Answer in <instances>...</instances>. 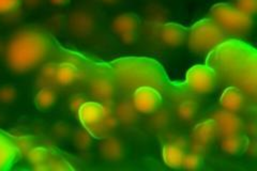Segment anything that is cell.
I'll list each match as a JSON object with an SVG mask.
<instances>
[{
    "label": "cell",
    "instance_id": "obj_1",
    "mask_svg": "<svg viewBox=\"0 0 257 171\" xmlns=\"http://www.w3.org/2000/svg\"><path fill=\"white\" fill-rule=\"evenodd\" d=\"M207 66L227 87H236L244 95L257 92V54L255 48L239 40L224 41L209 53Z\"/></svg>",
    "mask_w": 257,
    "mask_h": 171
},
{
    "label": "cell",
    "instance_id": "obj_2",
    "mask_svg": "<svg viewBox=\"0 0 257 171\" xmlns=\"http://www.w3.org/2000/svg\"><path fill=\"white\" fill-rule=\"evenodd\" d=\"M52 50V40L44 32L24 30L9 41L6 50L7 64L14 73L23 74L41 66Z\"/></svg>",
    "mask_w": 257,
    "mask_h": 171
},
{
    "label": "cell",
    "instance_id": "obj_3",
    "mask_svg": "<svg viewBox=\"0 0 257 171\" xmlns=\"http://www.w3.org/2000/svg\"><path fill=\"white\" fill-rule=\"evenodd\" d=\"M116 86L125 93H133L141 87L161 90L166 86V75L160 64L147 58H121L110 63Z\"/></svg>",
    "mask_w": 257,
    "mask_h": 171
},
{
    "label": "cell",
    "instance_id": "obj_4",
    "mask_svg": "<svg viewBox=\"0 0 257 171\" xmlns=\"http://www.w3.org/2000/svg\"><path fill=\"white\" fill-rule=\"evenodd\" d=\"M211 18L224 35L231 38L247 36L253 28V18L241 12L235 5L218 4L211 8Z\"/></svg>",
    "mask_w": 257,
    "mask_h": 171
},
{
    "label": "cell",
    "instance_id": "obj_5",
    "mask_svg": "<svg viewBox=\"0 0 257 171\" xmlns=\"http://www.w3.org/2000/svg\"><path fill=\"white\" fill-rule=\"evenodd\" d=\"M78 118L88 132L96 138L107 137L117 125V118L99 102H85L77 111Z\"/></svg>",
    "mask_w": 257,
    "mask_h": 171
},
{
    "label": "cell",
    "instance_id": "obj_6",
    "mask_svg": "<svg viewBox=\"0 0 257 171\" xmlns=\"http://www.w3.org/2000/svg\"><path fill=\"white\" fill-rule=\"evenodd\" d=\"M226 39L227 37L212 19H205L194 24L189 30L187 41L193 52L205 54L210 53Z\"/></svg>",
    "mask_w": 257,
    "mask_h": 171
},
{
    "label": "cell",
    "instance_id": "obj_7",
    "mask_svg": "<svg viewBox=\"0 0 257 171\" xmlns=\"http://www.w3.org/2000/svg\"><path fill=\"white\" fill-rule=\"evenodd\" d=\"M215 83V73L207 64H199V66L193 67L187 73L186 85L193 93H210L214 89Z\"/></svg>",
    "mask_w": 257,
    "mask_h": 171
},
{
    "label": "cell",
    "instance_id": "obj_8",
    "mask_svg": "<svg viewBox=\"0 0 257 171\" xmlns=\"http://www.w3.org/2000/svg\"><path fill=\"white\" fill-rule=\"evenodd\" d=\"M141 27L140 16L134 13H124L118 15L111 22V29L115 35L125 44H133Z\"/></svg>",
    "mask_w": 257,
    "mask_h": 171
},
{
    "label": "cell",
    "instance_id": "obj_9",
    "mask_svg": "<svg viewBox=\"0 0 257 171\" xmlns=\"http://www.w3.org/2000/svg\"><path fill=\"white\" fill-rule=\"evenodd\" d=\"M132 94V104L135 110L144 115L156 112L162 103V94L154 87H141Z\"/></svg>",
    "mask_w": 257,
    "mask_h": 171
},
{
    "label": "cell",
    "instance_id": "obj_10",
    "mask_svg": "<svg viewBox=\"0 0 257 171\" xmlns=\"http://www.w3.org/2000/svg\"><path fill=\"white\" fill-rule=\"evenodd\" d=\"M116 83L111 71H95L89 81V90L93 96L103 102L111 100L116 92Z\"/></svg>",
    "mask_w": 257,
    "mask_h": 171
},
{
    "label": "cell",
    "instance_id": "obj_11",
    "mask_svg": "<svg viewBox=\"0 0 257 171\" xmlns=\"http://www.w3.org/2000/svg\"><path fill=\"white\" fill-rule=\"evenodd\" d=\"M70 31L77 38H88L91 36L96 26L95 19L87 11H75L70 15L68 22Z\"/></svg>",
    "mask_w": 257,
    "mask_h": 171
},
{
    "label": "cell",
    "instance_id": "obj_12",
    "mask_svg": "<svg viewBox=\"0 0 257 171\" xmlns=\"http://www.w3.org/2000/svg\"><path fill=\"white\" fill-rule=\"evenodd\" d=\"M189 30L175 23H164L158 31V38L164 46L178 47L188 40Z\"/></svg>",
    "mask_w": 257,
    "mask_h": 171
},
{
    "label": "cell",
    "instance_id": "obj_13",
    "mask_svg": "<svg viewBox=\"0 0 257 171\" xmlns=\"http://www.w3.org/2000/svg\"><path fill=\"white\" fill-rule=\"evenodd\" d=\"M212 119L215 123L216 134L221 137L238 134L242 128V123H241V120L236 115V112L222 109L216 111Z\"/></svg>",
    "mask_w": 257,
    "mask_h": 171
},
{
    "label": "cell",
    "instance_id": "obj_14",
    "mask_svg": "<svg viewBox=\"0 0 257 171\" xmlns=\"http://www.w3.org/2000/svg\"><path fill=\"white\" fill-rule=\"evenodd\" d=\"M19 154V146L9 136L0 131V171L11 168Z\"/></svg>",
    "mask_w": 257,
    "mask_h": 171
},
{
    "label": "cell",
    "instance_id": "obj_15",
    "mask_svg": "<svg viewBox=\"0 0 257 171\" xmlns=\"http://www.w3.org/2000/svg\"><path fill=\"white\" fill-rule=\"evenodd\" d=\"M222 108L232 112H238L244 105V94L236 87H226L220 97Z\"/></svg>",
    "mask_w": 257,
    "mask_h": 171
},
{
    "label": "cell",
    "instance_id": "obj_16",
    "mask_svg": "<svg viewBox=\"0 0 257 171\" xmlns=\"http://www.w3.org/2000/svg\"><path fill=\"white\" fill-rule=\"evenodd\" d=\"M184 145L180 139L166 143L163 148V160L167 166L175 169L182 167V161L184 157Z\"/></svg>",
    "mask_w": 257,
    "mask_h": 171
},
{
    "label": "cell",
    "instance_id": "obj_17",
    "mask_svg": "<svg viewBox=\"0 0 257 171\" xmlns=\"http://www.w3.org/2000/svg\"><path fill=\"white\" fill-rule=\"evenodd\" d=\"M216 127L213 119H208L206 121L199 122L194 128H193L192 138L193 141H196L199 143H203L210 146L211 142L215 139L216 137Z\"/></svg>",
    "mask_w": 257,
    "mask_h": 171
},
{
    "label": "cell",
    "instance_id": "obj_18",
    "mask_svg": "<svg viewBox=\"0 0 257 171\" xmlns=\"http://www.w3.org/2000/svg\"><path fill=\"white\" fill-rule=\"evenodd\" d=\"M78 76L79 72L76 67L72 66L70 63H61L59 66H56L54 75V86H71L78 79Z\"/></svg>",
    "mask_w": 257,
    "mask_h": 171
},
{
    "label": "cell",
    "instance_id": "obj_19",
    "mask_svg": "<svg viewBox=\"0 0 257 171\" xmlns=\"http://www.w3.org/2000/svg\"><path fill=\"white\" fill-rule=\"evenodd\" d=\"M100 150L102 156L109 161H118L123 157L124 154L122 142L118 138L111 136L105 137L100 146Z\"/></svg>",
    "mask_w": 257,
    "mask_h": 171
},
{
    "label": "cell",
    "instance_id": "obj_20",
    "mask_svg": "<svg viewBox=\"0 0 257 171\" xmlns=\"http://www.w3.org/2000/svg\"><path fill=\"white\" fill-rule=\"evenodd\" d=\"M58 97V92L55 87H42L36 95V106L42 111L48 110L56 105Z\"/></svg>",
    "mask_w": 257,
    "mask_h": 171
},
{
    "label": "cell",
    "instance_id": "obj_21",
    "mask_svg": "<svg viewBox=\"0 0 257 171\" xmlns=\"http://www.w3.org/2000/svg\"><path fill=\"white\" fill-rule=\"evenodd\" d=\"M245 139L238 134H231L221 137V148L227 154H237L245 148Z\"/></svg>",
    "mask_w": 257,
    "mask_h": 171
},
{
    "label": "cell",
    "instance_id": "obj_22",
    "mask_svg": "<svg viewBox=\"0 0 257 171\" xmlns=\"http://www.w3.org/2000/svg\"><path fill=\"white\" fill-rule=\"evenodd\" d=\"M117 121L123 124H132L138 119V111L135 110L132 101H123L118 105L116 109Z\"/></svg>",
    "mask_w": 257,
    "mask_h": 171
},
{
    "label": "cell",
    "instance_id": "obj_23",
    "mask_svg": "<svg viewBox=\"0 0 257 171\" xmlns=\"http://www.w3.org/2000/svg\"><path fill=\"white\" fill-rule=\"evenodd\" d=\"M177 116L183 121L194 120L198 113V105L195 101L186 100L182 101L177 106Z\"/></svg>",
    "mask_w": 257,
    "mask_h": 171
},
{
    "label": "cell",
    "instance_id": "obj_24",
    "mask_svg": "<svg viewBox=\"0 0 257 171\" xmlns=\"http://www.w3.org/2000/svg\"><path fill=\"white\" fill-rule=\"evenodd\" d=\"M56 64H45L41 69L39 77H38V85L40 87H54V75H55Z\"/></svg>",
    "mask_w": 257,
    "mask_h": 171
},
{
    "label": "cell",
    "instance_id": "obj_25",
    "mask_svg": "<svg viewBox=\"0 0 257 171\" xmlns=\"http://www.w3.org/2000/svg\"><path fill=\"white\" fill-rule=\"evenodd\" d=\"M202 155H199L197 153L191 152L188 154H184L181 168L188 170H196L202 166Z\"/></svg>",
    "mask_w": 257,
    "mask_h": 171
},
{
    "label": "cell",
    "instance_id": "obj_26",
    "mask_svg": "<svg viewBox=\"0 0 257 171\" xmlns=\"http://www.w3.org/2000/svg\"><path fill=\"white\" fill-rule=\"evenodd\" d=\"M235 6L241 12L251 18H253L257 11V0H236Z\"/></svg>",
    "mask_w": 257,
    "mask_h": 171
},
{
    "label": "cell",
    "instance_id": "obj_27",
    "mask_svg": "<svg viewBox=\"0 0 257 171\" xmlns=\"http://www.w3.org/2000/svg\"><path fill=\"white\" fill-rule=\"evenodd\" d=\"M168 122H170V116L166 110H160L158 113H156L155 117L151 119V125L156 127L157 129L164 128Z\"/></svg>",
    "mask_w": 257,
    "mask_h": 171
},
{
    "label": "cell",
    "instance_id": "obj_28",
    "mask_svg": "<svg viewBox=\"0 0 257 171\" xmlns=\"http://www.w3.org/2000/svg\"><path fill=\"white\" fill-rule=\"evenodd\" d=\"M16 96H18V92H16L13 87L6 86L0 88V102L5 104H11L15 101Z\"/></svg>",
    "mask_w": 257,
    "mask_h": 171
},
{
    "label": "cell",
    "instance_id": "obj_29",
    "mask_svg": "<svg viewBox=\"0 0 257 171\" xmlns=\"http://www.w3.org/2000/svg\"><path fill=\"white\" fill-rule=\"evenodd\" d=\"M76 146L79 149H87L89 148L91 143V134L87 131L86 132H79L75 137Z\"/></svg>",
    "mask_w": 257,
    "mask_h": 171
},
{
    "label": "cell",
    "instance_id": "obj_30",
    "mask_svg": "<svg viewBox=\"0 0 257 171\" xmlns=\"http://www.w3.org/2000/svg\"><path fill=\"white\" fill-rule=\"evenodd\" d=\"M21 0H0V14L11 13L18 9Z\"/></svg>",
    "mask_w": 257,
    "mask_h": 171
},
{
    "label": "cell",
    "instance_id": "obj_31",
    "mask_svg": "<svg viewBox=\"0 0 257 171\" xmlns=\"http://www.w3.org/2000/svg\"><path fill=\"white\" fill-rule=\"evenodd\" d=\"M85 99L83 96H76L74 99H72V101L70 102V108L73 112H77L78 109L80 108V106H82L85 103Z\"/></svg>",
    "mask_w": 257,
    "mask_h": 171
},
{
    "label": "cell",
    "instance_id": "obj_32",
    "mask_svg": "<svg viewBox=\"0 0 257 171\" xmlns=\"http://www.w3.org/2000/svg\"><path fill=\"white\" fill-rule=\"evenodd\" d=\"M50 2L54 6H64L70 3V0H50Z\"/></svg>",
    "mask_w": 257,
    "mask_h": 171
},
{
    "label": "cell",
    "instance_id": "obj_33",
    "mask_svg": "<svg viewBox=\"0 0 257 171\" xmlns=\"http://www.w3.org/2000/svg\"><path fill=\"white\" fill-rule=\"evenodd\" d=\"M101 2L106 3V4H115L118 2V0H101Z\"/></svg>",
    "mask_w": 257,
    "mask_h": 171
}]
</instances>
